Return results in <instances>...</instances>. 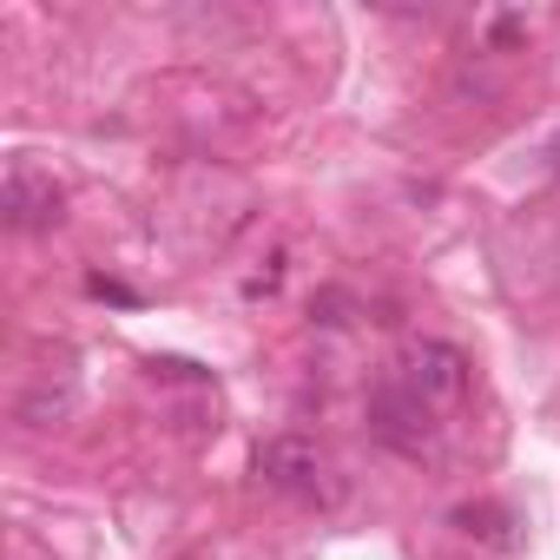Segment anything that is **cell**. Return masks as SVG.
I'll return each mask as SVG.
<instances>
[{
  "label": "cell",
  "instance_id": "1",
  "mask_svg": "<svg viewBox=\"0 0 560 560\" xmlns=\"http://www.w3.org/2000/svg\"><path fill=\"white\" fill-rule=\"evenodd\" d=\"M370 435H376L389 455H429L435 416H429V402H422L409 383H376V389H370Z\"/></svg>",
  "mask_w": 560,
  "mask_h": 560
},
{
  "label": "cell",
  "instance_id": "2",
  "mask_svg": "<svg viewBox=\"0 0 560 560\" xmlns=\"http://www.w3.org/2000/svg\"><path fill=\"white\" fill-rule=\"evenodd\" d=\"M257 481L264 488H277V494H298V501H317V494H330V468H324V455H317V442H304V435H270L264 448H257Z\"/></svg>",
  "mask_w": 560,
  "mask_h": 560
},
{
  "label": "cell",
  "instance_id": "3",
  "mask_svg": "<svg viewBox=\"0 0 560 560\" xmlns=\"http://www.w3.org/2000/svg\"><path fill=\"white\" fill-rule=\"evenodd\" d=\"M402 383L435 409V402H462L468 396V357L455 350V343H442V337H422V343H409V357H402Z\"/></svg>",
  "mask_w": 560,
  "mask_h": 560
},
{
  "label": "cell",
  "instance_id": "4",
  "mask_svg": "<svg viewBox=\"0 0 560 560\" xmlns=\"http://www.w3.org/2000/svg\"><path fill=\"white\" fill-rule=\"evenodd\" d=\"M0 218H8V231H54L67 218V191L40 165H14L0 185Z\"/></svg>",
  "mask_w": 560,
  "mask_h": 560
},
{
  "label": "cell",
  "instance_id": "5",
  "mask_svg": "<svg viewBox=\"0 0 560 560\" xmlns=\"http://www.w3.org/2000/svg\"><path fill=\"white\" fill-rule=\"evenodd\" d=\"M455 527H462V534H481V540H494V547H508V540H514L501 508H455Z\"/></svg>",
  "mask_w": 560,
  "mask_h": 560
},
{
  "label": "cell",
  "instance_id": "6",
  "mask_svg": "<svg viewBox=\"0 0 560 560\" xmlns=\"http://www.w3.org/2000/svg\"><path fill=\"white\" fill-rule=\"evenodd\" d=\"M553 172H560V145H553Z\"/></svg>",
  "mask_w": 560,
  "mask_h": 560
}]
</instances>
